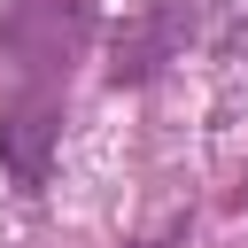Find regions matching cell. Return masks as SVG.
<instances>
[{
  "label": "cell",
  "mask_w": 248,
  "mask_h": 248,
  "mask_svg": "<svg viewBox=\"0 0 248 248\" xmlns=\"http://www.w3.org/2000/svg\"><path fill=\"white\" fill-rule=\"evenodd\" d=\"M0 46L31 70V85H46L85 46V0H16V16L0 23Z\"/></svg>",
  "instance_id": "cell-1"
},
{
  "label": "cell",
  "mask_w": 248,
  "mask_h": 248,
  "mask_svg": "<svg viewBox=\"0 0 248 248\" xmlns=\"http://www.w3.org/2000/svg\"><path fill=\"white\" fill-rule=\"evenodd\" d=\"M54 140H62V93H54V85L8 93V108H0V163H8L16 186H46Z\"/></svg>",
  "instance_id": "cell-2"
},
{
  "label": "cell",
  "mask_w": 248,
  "mask_h": 248,
  "mask_svg": "<svg viewBox=\"0 0 248 248\" xmlns=\"http://www.w3.org/2000/svg\"><path fill=\"white\" fill-rule=\"evenodd\" d=\"M178 39H186V8H147V16H132V23L116 31V62H108V78H116V85L155 78V70L178 54Z\"/></svg>",
  "instance_id": "cell-3"
},
{
  "label": "cell",
  "mask_w": 248,
  "mask_h": 248,
  "mask_svg": "<svg viewBox=\"0 0 248 248\" xmlns=\"http://www.w3.org/2000/svg\"><path fill=\"white\" fill-rule=\"evenodd\" d=\"M140 248H186V225H163L155 240H140Z\"/></svg>",
  "instance_id": "cell-4"
}]
</instances>
